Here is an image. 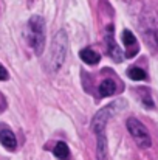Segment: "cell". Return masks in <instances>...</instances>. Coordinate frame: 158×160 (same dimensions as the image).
<instances>
[{"label": "cell", "instance_id": "cell-1", "mask_svg": "<svg viewBox=\"0 0 158 160\" xmlns=\"http://www.w3.org/2000/svg\"><path fill=\"white\" fill-rule=\"evenodd\" d=\"M25 38L33 52L41 56L45 48V20L41 16H33L25 28Z\"/></svg>", "mask_w": 158, "mask_h": 160}, {"label": "cell", "instance_id": "cell-2", "mask_svg": "<svg viewBox=\"0 0 158 160\" xmlns=\"http://www.w3.org/2000/svg\"><path fill=\"white\" fill-rule=\"evenodd\" d=\"M68 53V36L65 30H59L54 38H53L51 47H50V59H48V67L53 73L59 72V68L64 65L65 58Z\"/></svg>", "mask_w": 158, "mask_h": 160}, {"label": "cell", "instance_id": "cell-3", "mask_svg": "<svg viewBox=\"0 0 158 160\" xmlns=\"http://www.w3.org/2000/svg\"><path fill=\"white\" fill-rule=\"evenodd\" d=\"M121 106H124V103H122L121 100H118V101H115V103H112V104H108V106L99 109V110L95 113L93 120H92V131H93L95 134H98V132H101V131H105V126H107L108 120H110L112 117H115V115L121 110V109H119Z\"/></svg>", "mask_w": 158, "mask_h": 160}, {"label": "cell", "instance_id": "cell-4", "mask_svg": "<svg viewBox=\"0 0 158 160\" xmlns=\"http://www.w3.org/2000/svg\"><path fill=\"white\" fill-rule=\"evenodd\" d=\"M127 131L129 134L132 135V138L135 140V143L140 146V148H151L152 145V140H151V134L147 131V128L138 120V118H129L127 123Z\"/></svg>", "mask_w": 158, "mask_h": 160}, {"label": "cell", "instance_id": "cell-5", "mask_svg": "<svg viewBox=\"0 0 158 160\" xmlns=\"http://www.w3.org/2000/svg\"><path fill=\"white\" fill-rule=\"evenodd\" d=\"M0 143L8 149V151H14L17 146V140L14 132L6 126V124H0Z\"/></svg>", "mask_w": 158, "mask_h": 160}, {"label": "cell", "instance_id": "cell-6", "mask_svg": "<svg viewBox=\"0 0 158 160\" xmlns=\"http://www.w3.org/2000/svg\"><path fill=\"white\" fill-rule=\"evenodd\" d=\"M96 159L108 160V146H107L105 131H101L96 134Z\"/></svg>", "mask_w": 158, "mask_h": 160}, {"label": "cell", "instance_id": "cell-7", "mask_svg": "<svg viewBox=\"0 0 158 160\" xmlns=\"http://www.w3.org/2000/svg\"><path fill=\"white\" fill-rule=\"evenodd\" d=\"M105 44H107V53L108 56L116 61V62H121L122 61V52L119 50V47L116 45L115 39H113V34L112 33H107V38H105Z\"/></svg>", "mask_w": 158, "mask_h": 160}, {"label": "cell", "instance_id": "cell-8", "mask_svg": "<svg viewBox=\"0 0 158 160\" xmlns=\"http://www.w3.org/2000/svg\"><path fill=\"white\" fill-rule=\"evenodd\" d=\"M122 42H124V47L127 48V56H133V54L138 52L136 38H135L129 30H124V31H122Z\"/></svg>", "mask_w": 158, "mask_h": 160}, {"label": "cell", "instance_id": "cell-9", "mask_svg": "<svg viewBox=\"0 0 158 160\" xmlns=\"http://www.w3.org/2000/svg\"><path fill=\"white\" fill-rule=\"evenodd\" d=\"M79 58H81L85 64H89V65H95V64H98L99 59H101V56L96 53L95 50H92V48H84V50H81V52H79Z\"/></svg>", "mask_w": 158, "mask_h": 160}, {"label": "cell", "instance_id": "cell-10", "mask_svg": "<svg viewBox=\"0 0 158 160\" xmlns=\"http://www.w3.org/2000/svg\"><path fill=\"white\" fill-rule=\"evenodd\" d=\"M116 92V82L113 79H104L99 84V95L101 97H112Z\"/></svg>", "mask_w": 158, "mask_h": 160}, {"label": "cell", "instance_id": "cell-11", "mask_svg": "<svg viewBox=\"0 0 158 160\" xmlns=\"http://www.w3.org/2000/svg\"><path fill=\"white\" fill-rule=\"evenodd\" d=\"M54 156L59 160H68L70 159V149H68V146L64 142H59L54 146Z\"/></svg>", "mask_w": 158, "mask_h": 160}, {"label": "cell", "instance_id": "cell-12", "mask_svg": "<svg viewBox=\"0 0 158 160\" xmlns=\"http://www.w3.org/2000/svg\"><path fill=\"white\" fill-rule=\"evenodd\" d=\"M127 75H129V78L133 79V81H143V79H146V72H144L143 68H140V67H132V68H129V70H127Z\"/></svg>", "mask_w": 158, "mask_h": 160}, {"label": "cell", "instance_id": "cell-13", "mask_svg": "<svg viewBox=\"0 0 158 160\" xmlns=\"http://www.w3.org/2000/svg\"><path fill=\"white\" fill-rule=\"evenodd\" d=\"M8 78H9V75H8L6 68L0 65V81H5V79H8Z\"/></svg>", "mask_w": 158, "mask_h": 160}]
</instances>
